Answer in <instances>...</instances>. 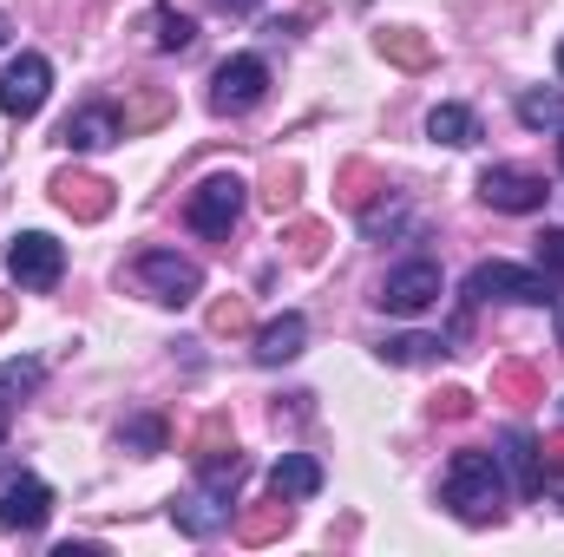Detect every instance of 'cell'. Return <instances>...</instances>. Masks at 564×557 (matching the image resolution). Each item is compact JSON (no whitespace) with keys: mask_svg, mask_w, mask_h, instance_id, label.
Here are the masks:
<instances>
[{"mask_svg":"<svg viewBox=\"0 0 564 557\" xmlns=\"http://www.w3.org/2000/svg\"><path fill=\"white\" fill-rule=\"evenodd\" d=\"M466 302H558V288H552V276L545 270H519V263H479L473 276H466Z\"/></svg>","mask_w":564,"mask_h":557,"instance_id":"7a4b0ae2","label":"cell"},{"mask_svg":"<svg viewBox=\"0 0 564 557\" xmlns=\"http://www.w3.org/2000/svg\"><path fill=\"white\" fill-rule=\"evenodd\" d=\"M388 315H426L433 302H440V263H426V256H414V263H401V270H388V282H381V295H375Z\"/></svg>","mask_w":564,"mask_h":557,"instance_id":"9c48e42d","label":"cell"},{"mask_svg":"<svg viewBox=\"0 0 564 557\" xmlns=\"http://www.w3.org/2000/svg\"><path fill=\"white\" fill-rule=\"evenodd\" d=\"M132 276L151 288V302H164V308H184V302H197L204 295V270L191 263V256H177V250H144L139 263H132Z\"/></svg>","mask_w":564,"mask_h":557,"instance_id":"277c9868","label":"cell"},{"mask_svg":"<svg viewBox=\"0 0 564 557\" xmlns=\"http://www.w3.org/2000/svg\"><path fill=\"white\" fill-rule=\"evenodd\" d=\"M224 13H250V7H263V0H217Z\"/></svg>","mask_w":564,"mask_h":557,"instance_id":"603a6c76","label":"cell"},{"mask_svg":"<svg viewBox=\"0 0 564 557\" xmlns=\"http://www.w3.org/2000/svg\"><path fill=\"white\" fill-rule=\"evenodd\" d=\"M440 499H446L453 518H466V525H499V518H506V466H499V452H479V446L453 452Z\"/></svg>","mask_w":564,"mask_h":557,"instance_id":"6da1fadb","label":"cell"},{"mask_svg":"<svg viewBox=\"0 0 564 557\" xmlns=\"http://www.w3.org/2000/svg\"><path fill=\"white\" fill-rule=\"evenodd\" d=\"M40 361H0V439H7V419L20 414V401L40 387Z\"/></svg>","mask_w":564,"mask_h":557,"instance_id":"9a60e30c","label":"cell"},{"mask_svg":"<svg viewBox=\"0 0 564 557\" xmlns=\"http://www.w3.org/2000/svg\"><path fill=\"white\" fill-rule=\"evenodd\" d=\"M519 119L525 125H564V92H525L519 99Z\"/></svg>","mask_w":564,"mask_h":557,"instance_id":"ffe728a7","label":"cell"},{"mask_svg":"<svg viewBox=\"0 0 564 557\" xmlns=\"http://www.w3.org/2000/svg\"><path fill=\"white\" fill-rule=\"evenodd\" d=\"M558 348H564V308H558Z\"/></svg>","mask_w":564,"mask_h":557,"instance_id":"cb8c5ba5","label":"cell"},{"mask_svg":"<svg viewBox=\"0 0 564 557\" xmlns=\"http://www.w3.org/2000/svg\"><path fill=\"white\" fill-rule=\"evenodd\" d=\"M263 92H270V66H263L257 53H237V59H224L217 79H210V112L237 119V112H250Z\"/></svg>","mask_w":564,"mask_h":557,"instance_id":"5b68a950","label":"cell"},{"mask_svg":"<svg viewBox=\"0 0 564 557\" xmlns=\"http://www.w3.org/2000/svg\"><path fill=\"white\" fill-rule=\"evenodd\" d=\"M270 492H276L282 505H289V499H315V492H322V466H315L308 452H282L276 472H270Z\"/></svg>","mask_w":564,"mask_h":557,"instance_id":"5bb4252c","label":"cell"},{"mask_svg":"<svg viewBox=\"0 0 564 557\" xmlns=\"http://www.w3.org/2000/svg\"><path fill=\"white\" fill-rule=\"evenodd\" d=\"M558 73H564V46H558Z\"/></svg>","mask_w":564,"mask_h":557,"instance_id":"484cf974","label":"cell"},{"mask_svg":"<svg viewBox=\"0 0 564 557\" xmlns=\"http://www.w3.org/2000/svg\"><path fill=\"white\" fill-rule=\"evenodd\" d=\"M53 518V485L46 479H13L0 492V532H40Z\"/></svg>","mask_w":564,"mask_h":557,"instance_id":"30bf717a","label":"cell"},{"mask_svg":"<svg viewBox=\"0 0 564 557\" xmlns=\"http://www.w3.org/2000/svg\"><path fill=\"white\" fill-rule=\"evenodd\" d=\"M440 354V341H426V335H401V341H381V361H394V368H414V361H433Z\"/></svg>","mask_w":564,"mask_h":557,"instance_id":"d6986e66","label":"cell"},{"mask_svg":"<svg viewBox=\"0 0 564 557\" xmlns=\"http://www.w3.org/2000/svg\"><path fill=\"white\" fill-rule=\"evenodd\" d=\"M151 40H158L164 53H184V46L197 40V26H191L184 13H171V7H158V13H151Z\"/></svg>","mask_w":564,"mask_h":557,"instance_id":"ac0fdd59","label":"cell"},{"mask_svg":"<svg viewBox=\"0 0 564 557\" xmlns=\"http://www.w3.org/2000/svg\"><path fill=\"white\" fill-rule=\"evenodd\" d=\"M0 46H7V20H0Z\"/></svg>","mask_w":564,"mask_h":557,"instance_id":"d4e9b609","label":"cell"},{"mask_svg":"<svg viewBox=\"0 0 564 557\" xmlns=\"http://www.w3.org/2000/svg\"><path fill=\"white\" fill-rule=\"evenodd\" d=\"M479 197L492 204V210H506V217H532V210H545V177L539 171H519V164H486L479 171Z\"/></svg>","mask_w":564,"mask_h":557,"instance_id":"8992f818","label":"cell"},{"mask_svg":"<svg viewBox=\"0 0 564 557\" xmlns=\"http://www.w3.org/2000/svg\"><path fill=\"white\" fill-rule=\"evenodd\" d=\"M426 139H433V144H453V151H459V144L479 139V119H473L466 106H433V119H426Z\"/></svg>","mask_w":564,"mask_h":557,"instance_id":"e0dca14e","label":"cell"},{"mask_svg":"<svg viewBox=\"0 0 564 557\" xmlns=\"http://www.w3.org/2000/svg\"><path fill=\"white\" fill-rule=\"evenodd\" d=\"M53 197H59V210H79V217H106V204H112L99 177H73V171L53 177Z\"/></svg>","mask_w":564,"mask_h":557,"instance_id":"2e32d148","label":"cell"},{"mask_svg":"<svg viewBox=\"0 0 564 557\" xmlns=\"http://www.w3.org/2000/svg\"><path fill=\"white\" fill-rule=\"evenodd\" d=\"M302 341H308V321L289 308V315H276V321H263V335H257V361H263V368H282V361L302 354Z\"/></svg>","mask_w":564,"mask_h":557,"instance_id":"4fadbf2b","label":"cell"},{"mask_svg":"<svg viewBox=\"0 0 564 557\" xmlns=\"http://www.w3.org/2000/svg\"><path fill=\"white\" fill-rule=\"evenodd\" d=\"M7 276L20 282V288H53V282L66 276V250L46 230H20L7 243Z\"/></svg>","mask_w":564,"mask_h":557,"instance_id":"52a82bcc","label":"cell"},{"mask_svg":"<svg viewBox=\"0 0 564 557\" xmlns=\"http://www.w3.org/2000/svg\"><path fill=\"white\" fill-rule=\"evenodd\" d=\"M119 446H132V452H164V419H132V426H119Z\"/></svg>","mask_w":564,"mask_h":557,"instance_id":"44dd1931","label":"cell"},{"mask_svg":"<svg viewBox=\"0 0 564 557\" xmlns=\"http://www.w3.org/2000/svg\"><path fill=\"white\" fill-rule=\"evenodd\" d=\"M46 92H53V66H46L40 53L7 59V73H0V112H7V119H33V112L46 106Z\"/></svg>","mask_w":564,"mask_h":557,"instance_id":"ba28073f","label":"cell"},{"mask_svg":"<svg viewBox=\"0 0 564 557\" xmlns=\"http://www.w3.org/2000/svg\"><path fill=\"white\" fill-rule=\"evenodd\" d=\"M558 164H564V139H558Z\"/></svg>","mask_w":564,"mask_h":557,"instance_id":"4316f807","label":"cell"},{"mask_svg":"<svg viewBox=\"0 0 564 557\" xmlns=\"http://www.w3.org/2000/svg\"><path fill=\"white\" fill-rule=\"evenodd\" d=\"M506 452H499V466H512V479H519V492L525 499H539L545 492V466H539V439L525 433V426H506V439H499Z\"/></svg>","mask_w":564,"mask_h":557,"instance_id":"7c38bea8","label":"cell"},{"mask_svg":"<svg viewBox=\"0 0 564 557\" xmlns=\"http://www.w3.org/2000/svg\"><path fill=\"white\" fill-rule=\"evenodd\" d=\"M532 256H539V270L552 282H564V230H539L532 237Z\"/></svg>","mask_w":564,"mask_h":557,"instance_id":"7402d4cb","label":"cell"},{"mask_svg":"<svg viewBox=\"0 0 564 557\" xmlns=\"http://www.w3.org/2000/svg\"><path fill=\"white\" fill-rule=\"evenodd\" d=\"M112 139H126V125H119L112 106H86V112H73V119L59 125V144H66V151H106Z\"/></svg>","mask_w":564,"mask_h":557,"instance_id":"8fae6325","label":"cell"},{"mask_svg":"<svg viewBox=\"0 0 564 557\" xmlns=\"http://www.w3.org/2000/svg\"><path fill=\"white\" fill-rule=\"evenodd\" d=\"M237 217H243V177H230V171L204 177V184L184 197V223H191L197 237H230Z\"/></svg>","mask_w":564,"mask_h":557,"instance_id":"3957f363","label":"cell"}]
</instances>
